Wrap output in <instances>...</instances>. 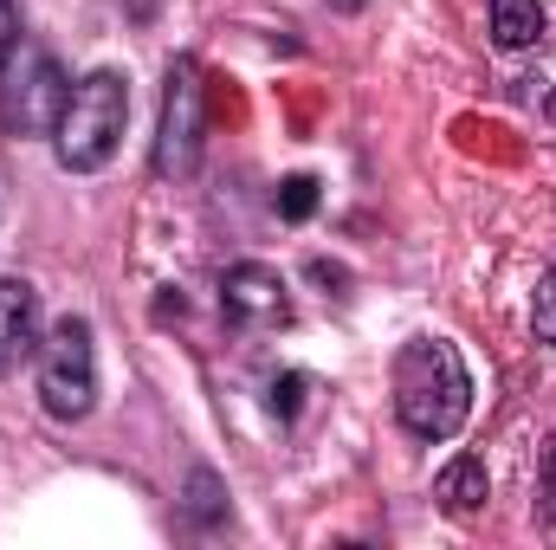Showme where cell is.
I'll return each instance as SVG.
<instances>
[{
  "label": "cell",
  "instance_id": "cell-1",
  "mask_svg": "<svg viewBox=\"0 0 556 550\" xmlns=\"http://www.w3.org/2000/svg\"><path fill=\"white\" fill-rule=\"evenodd\" d=\"M395 414L415 440H453L472 414V376L446 337H415L395 357Z\"/></svg>",
  "mask_w": 556,
  "mask_h": 550
},
{
  "label": "cell",
  "instance_id": "cell-2",
  "mask_svg": "<svg viewBox=\"0 0 556 550\" xmlns=\"http://www.w3.org/2000/svg\"><path fill=\"white\" fill-rule=\"evenodd\" d=\"M124 124H130V85H124V72H91V78H78L72 85V98H65V117H59V162L65 168H78V175H91V168H104L111 155H117V142H124Z\"/></svg>",
  "mask_w": 556,
  "mask_h": 550
},
{
  "label": "cell",
  "instance_id": "cell-3",
  "mask_svg": "<svg viewBox=\"0 0 556 550\" xmlns=\"http://www.w3.org/2000/svg\"><path fill=\"white\" fill-rule=\"evenodd\" d=\"M65 98H72V85H65L59 59L46 46L20 39L0 65V130L7 137H52L65 117Z\"/></svg>",
  "mask_w": 556,
  "mask_h": 550
},
{
  "label": "cell",
  "instance_id": "cell-4",
  "mask_svg": "<svg viewBox=\"0 0 556 550\" xmlns=\"http://www.w3.org/2000/svg\"><path fill=\"white\" fill-rule=\"evenodd\" d=\"M39 402L52 421H85L98 402V350L85 317H59L39 343Z\"/></svg>",
  "mask_w": 556,
  "mask_h": 550
},
{
  "label": "cell",
  "instance_id": "cell-5",
  "mask_svg": "<svg viewBox=\"0 0 556 550\" xmlns=\"http://www.w3.org/2000/svg\"><path fill=\"white\" fill-rule=\"evenodd\" d=\"M201 137H207V117H201V65L181 52L162 78V117H155V175L162 182H181L194 175L201 162Z\"/></svg>",
  "mask_w": 556,
  "mask_h": 550
},
{
  "label": "cell",
  "instance_id": "cell-6",
  "mask_svg": "<svg viewBox=\"0 0 556 550\" xmlns=\"http://www.w3.org/2000/svg\"><path fill=\"white\" fill-rule=\"evenodd\" d=\"M220 317L233 330H285L291 324V298H285V278L260 260H240L220 273Z\"/></svg>",
  "mask_w": 556,
  "mask_h": 550
},
{
  "label": "cell",
  "instance_id": "cell-7",
  "mask_svg": "<svg viewBox=\"0 0 556 550\" xmlns=\"http://www.w3.org/2000/svg\"><path fill=\"white\" fill-rule=\"evenodd\" d=\"M39 343V291L26 278H0V376Z\"/></svg>",
  "mask_w": 556,
  "mask_h": 550
},
{
  "label": "cell",
  "instance_id": "cell-8",
  "mask_svg": "<svg viewBox=\"0 0 556 550\" xmlns=\"http://www.w3.org/2000/svg\"><path fill=\"white\" fill-rule=\"evenodd\" d=\"M433 499H440V512H453V518H472L485 499H492V479H485V460L479 453H459L440 479H433Z\"/></svg>",
  "mask_w": 556,
  "mask_h": 550
},
{
  "label": "cell",
  "instance_id": "cell-9",
  "mask_svg": "<svg viewBox=\"0 0 556 550\" xmlns=\"http://www.w3.org/2000/svg\"><path fill=\"white\" fill-rule=\"evenodd\" d=\"M492 39L505 52H525L544 39V7L538 0H492Z\"/></svg>",
  "mask_w": 556,
  "mask_h": 550
},
{
  "label": "cell",
  "instance_id": "cell-10",
  "mask_svg": "<svg viewBox=\"0 0 556 550\" xmlns=\"http://www.w3.org/2000/svg\"><path fill=\"white\" fill-rule=\"evenodd\" d=\"M188 518H194V525H214V518H227L220 479H214L207 466H194V479H188Z\"/></svg>",
  "mask_w": 556,
  "mask_h": 550
},
{
  "label": "cell",
  "instance_id": "cell-11",
  "mask_svg": "<svg viewBox=\"0 0 556 550\" xmlns=\"http://www.w3.org/2000/svg\"><path fill=\"white\" fill-rule=\"evenodd\" d=\"M278 214L285 221H311L317 214V175H285L278 182Z\"/></svg>",
  "mask_w": 556,
  "mask_h": 550
},
{
  "label": "cell",
  "instance_id": "cell-12",
  "mask_svg": "<svg viewBox=\"0 0 556 550\" xmlns=\"http://www.w3.org/2000/svg\"><path fill=\"white\" fill-rule=\"evenodd\" d=\"M304 376L298 370H285V376H273V389H266V409L278 414V421H298V409H304Z\"/></svg>",
  "mask_w": 556,
  "mask_h": 550
},
{
  "label": "cell",
  "instance_id": "cell-13",
  "mask_svg": "<svg viewBox=\"0 0 556 550\" xmlns=\"http://www.w3.org/2000/svg\"><path fill=\"white\" fill-rule=\"evenodd\" d=\"M531 324H538V337L556 343V266L538 278V298H531Z\"/></svg>",
  "mask_w": 556,
  "mask_h": 550
},
{
  "label": "cell",
  "instance_id": "cell-14",
  "mask_svg": "<svg viewBox=\"0 0 556 550\" xmlns=\"http://www.w3.org/2000/svg\"><path fill=\"white\" fill-rule=\"evenodd\" d=\"M538 518L556 525V434H551V447H544V466H538Z\"/></svg>",
  "mask_w": 556,
  "mask_h": 550
},
{
  "label": "cell",
  "instance_id": "cell-15",
  "mask_svg": "<svg viewBox=\"0 0 556 550\" xmlns=\"http://www.w3.org/2000/svg\"><path fill=\"white\" fill-rule=\"evenodd\" d=\"M20 46V7L13 0H0V65H7V52Z\"/></svg>",
  "mask_w": 556,
  "mask_h": 550
}]
</instances>
